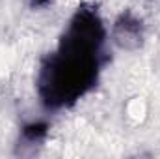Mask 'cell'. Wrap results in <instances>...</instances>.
I'll return each instance as SVG.
<instances>
[{"mask_svg":"<svg viewBox=\"0 0 160 159\" xmlns=\"http://www.w3.org/2000/svg\"><path fill=\"white\" fill-rule=\"evenodd\" d=\"M106 26L93 4H80L62 32L56 49L39 62L36 90L48 112L69 109L89 94L110 62Z\"/></svg>","mask_w":160,"mask_h":159,"instance_id":"cell-1","label":"cell"},{"mask_svg":"<svg viewBox=\"0 0 160 159\" xmlns=\"http://www.w3.org/2000/svg\"><path fill=\"white\" fill-rule=\"evenodd\" d=\"M143 38H145L143 23L130 9L121 11L116 17L114 25H112V41L118 49L127 51V52H134L143 45Z\"/></svg>","mask_w":160,"mask_h":159,"instance_id":"cell-2","label":"cell"},{"mask_svg":"<svg viewBox=\"0 0 160 159\" xmlns=\"http://www.w3.org/2000/svg\"><path fill=\"white\" fill-rule=\"evenodd\" d=\"M48 123L43 122V120H36V122H28L21 127V135H19V148H21V154L26 150V148H36L41 146L48 135Z\"/></svg>","mask_w":160,"mask_h":159,"instance_id":"cell-3","label":"cell"},{"mask_svg":"<svg viewBox=\"0 0 160 159\" xmlns=\"http://www.w3.org/2000/svg\"><path fill=\"white\" fill-rule=\"evenodd\" d=\"M48 2H50V0H30L32 8H45V6H47Z\"/></svg>","mask_w":160,"mask_h":159,"instance_id":"cell-4","label":"cell"}]
</instances>
